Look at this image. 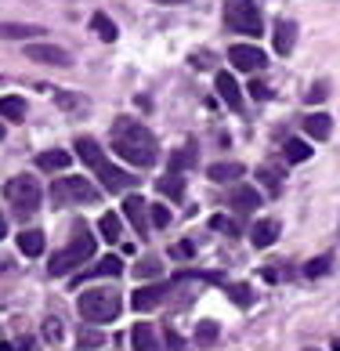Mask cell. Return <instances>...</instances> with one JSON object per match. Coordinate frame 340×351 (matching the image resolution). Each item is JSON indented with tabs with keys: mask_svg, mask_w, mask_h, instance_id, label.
<instances>
[{
	"mask_svg": "<svg viewBox=\"0 0 340 351\" xmlns=\"http://www.w3.org/2000/svg\"><path fill=\"white\" fill-rule=\"evenodd\" d=\"M90 257H95V236H90L84 225H76L69 246H62V250L51 257V276H65V271H73V268H84V261H90Z\"/></svg>",
	"mask_w": 340,
	"mask_h": 351,
	"instance_id": "obj_3",
	"label": "cell"
},
{
	"mask_svg": "<svg viewBox=\"0 0 340 351\" xmlns=\"http://www.w3.org/2000/svg\"><path fill=\"white\" fill-rule=\"evenodd\" d=\"M214 84H217V95H221V101H225L228 109H235V112H239V109H243V95H239V84H235L228 73H217V80H214Z\"/></svg>",
	"mask_w": 340,
	"mask_h": 351,
	"instance_id": "obj_12",
	"label": "cell"
},
{
	"mask_svg": "<svg viewBox=\"0 0 340 351\" xmlns=\"http://www.w3.org/2000/svg\"><path fill=\"white\" fill-rule=\"evenodd\" d=\"M0 138H4V127H0Z\"/></svg>",
	"mask_w": 340,
	"mask_h": 351,
	"instance_id": "obj_46",
	"label": "cell"
},
{
	"mask_svg": "<svg viewBox=\"0 0 340 351\" xmlns=\"http://www.w3.org/2000/svg\"><path fill=\"white\" fill-rule=\"evenodd\" d=\"M120 308L123 304L112 290H87L80 301H76V311H80V319H87V322H112L120 315Z\"/></svg>",
	"mask_w": 340,
	"mask_h": 351,
	"instance_id": "obj_4",
	"label": "cell"
},
{
	"mask_svg": "<svg viewBox=\"0 0 340 351\" xmlns=\"http://www.w3.org/2000/svg\"><path fill=\"white\" fill-rule=\"evenodd\" d=\"M40 36V25H22V22H0V40H33Z\"/></svg>",
	"mask_w": 340,
	"mask_h": 351,
	"instance_id": "obj_18",
	"label": "cell"
},
{
	"mask_svg": "<svg viewBox=\"0 0 340 351\" xmlns=\"http://www.w3.org/2000/svg\"><path fill=\"white\" fill-rule=\"evenodd\" d=\"M123 214L130 217V225H134L141 236H145V221H149V206H145V199H141V196H127V199H123Z\"/></svg>",
	"mask_w": 340,
	"mask_h": 351,
	"instance_id": "obj_16",
	"label": "cell"
},
{
	"mask_svg": "<svg viewBox=\"0 0 340 351\" xmlns=\"http://www.w3.org/2000/svg\"><path fill=\"white\" fill-rule=\"evenodd\" d=\"M170 254L185 261V257H192V243H189V239H181V243H178V246H174V250H170Z\"/></svg>",
	"mask_w": 340,
	"mask_h": 351,
	"instance_id": "obj_39",
	"label": "cell"
},
{
	"mask_svg": "<svg viewBox=\"0 0 340 351\" xmlns=\"http://www.w3.org/2000/svg\"><path fill=\"white\" fill-rule=\"evenodd\" d=\"M112 152L123 156L130 167H152L156 156H160V145H156L152 131H145L138 120L120 116V120L112 123Z\"/></svg>",
	"mask_w": 340,
	"mask_h": 351,
	"instance_id": "obj_1",
	"label": "cell"
},
{
	"mask_svg": "<svg viewBox=\"0 0 340 351\" xmlns=\"http://www.w3.org/2000/svg\"><path fill=\"white\" fill-rule=\"evenodd\" d=\"M76 152H80V160L98 174V181H101L109 192H123V189L134 185V174H127V171H120V167H112V163L106 160V152L98 149L95 138H80V141H76Z\"/></svg>",
	"mask_w": 340,
	"mask_h": 351,
	"instance_id": "obj_2",
	"label": "cell"
},
{
	"mask_svg": "<svg viewBox=\"0 0 340 351\" xmlns=\"http://www.w3.org/2000/svg\"><path fill=\"white\" fill-rule=\"evenodd\" d=\"M90 29H95L106 44H112V40H116V25H112V19L106 15V11H95V19H90Z\"/></svg>",
	"mask_w": 340,
	"mask_h": 351,
	"instance_id": "obj_25",
	"label": "cell"
},
{
	"mask_svg": "<svg viewBox=\"0 0 340 351\" xmlns=\"http://www.w3.org/2000/svg\"><path fill=\"white\" fill-rule=\"evenodd\" d=\"M0 120H11V123L25 120V98H19V95L0 98Z\"/></svg>",
	"mask_w": 340,
	"mask_h": 351,
	"instance_id": "obj_22",
	"label": "cell"
},
{
	"mask_svg": "<svg viewBox=\"0 0 340 351\" xmlns=\"http://www.w3.org/2000/svg\"><path fill=\"white\" fill-rule=\"evenodd\" d=\"M195 341H199V344H214L217 341V322H199V326H195Z\"/></svg>",
	"mask_w": 340,
	"mask_h": 351,
	"instance_id": "obj_34",
	"label": "cell"
},
{
	"mask_svg": "<svg viewBox=\"0 0 340 351\" xmlns=\"http://www.w3.org/2000/svg\"><path fill=\"white\" fill-rule=\"evenodd\" d=\"M257 181L268 189V196H279L282 192V171L279 167H257Z\"/></svg>",
	"mask_w": 340,
	"mask_h": 351,
	"instance_id": "obj_24",
	"label": "cell"
},
{
	"mask_svg": "<svg viewBox=\"0 0 340 351\" xmlns=\"http://www.w3.org/2000/svg\"><path fill=\"white\" fill-rule=\"evenodd\" d=\"M206 174H210V181H239L243 178V163H214Z\"/></svg>",
	"mask_w": 340,
	"mask_h": 351,
	"instance_id": "obj_26",
	"label": "cell"
},
{
	"mask_svg": "<svg viewBox=\"0 0 340 351\" xmlns=\"http://www.w3.org/2000/svg\"><path fill=\"white\" fill-rule=\"evenodd\" d=\"M156 192H160V196H170V199H181L185 196V181H181V174H163L160 181H156Z\"/></svg>",
	"mask_w": 340,
	"mask_h": 351,
	"instance_id": "obj_23",
	"label": "cell"
},
{
	"mask_svg": "<svg viewBox=\"0 0 340 351\" xmlns=\"http://www.w3.org/2000/svg\"><path fill=\"white\" fill-rule=\"evenodd\" d=\"M69 160H73L69 152H62V149H47V152L36 156V167H40V171H47V174H58V171H65V167H69Z\"/></svg>",
	"mask_w": 340,
	"mask_h": 351,
	"instance_id": "obj_17",
	"label": "cell"
},
{
	"mask_svg": "<svg viewBox=\"0 0 340 351\" xmlns=\"http://www.w3.org/2000/svg\"><path fill=\"white\" fill-rule=\"evenodd\" d=\"M120 271H123V261L109 254V257H101V261H98L95 268H87L84 276H76V279H73V286H80L84 279H95V276H120Z\"/></svg>",
	"mask_w": 340,
	"mask_h": 351,
	"instance_id": "obj_15",
	"label": "cell"
},
{
	"mask_svg": "<svg viewBox=\"0 0 340 351\" xmlns=\"http://www.w3.org/2000/svg\"><path fill=\"white\" fill-rule=\"evenodd\" d=\"M51 199H55V206H84L98 203V189L87 178H58L51 185Z\"/></svg>",
	"mask_w": 340,
	"mask_h": 351,
	"instance_id": "obj_5",
	"label": "cell"
},
{
	"mask_svg": "<svg viewBox=\"0 0 340 351\" xmlns=\"http://www.w3.org/2000/svg\"><path fill=\"white\" fill-rule=\"evenodd\" d=\"M167 293H170V286H167V282L138 286L134 297H130V308H134V311H152V308H160V304L167 301Z\"/></svg>",
	"mask_w": 340,
	"mask_h": 351,
	"instance_id": "obj_8",
	"label": "cell"
},
{
	"mask_svg": "<svg viewBox=\"0 0 340 351\" xmlns=\"http://www.w3.org/2000/svg\"><path fill=\"white\" fill-rule=\"evenodd\" d=\"M250 90H254V98H268V87H265V84H257V80L250 84Z\"/></svg>",
	"mask_w": 340,
	"mask_h": 351,
	"instance_id": "obj_41",
	"label": "cell"
},
{
	"mask_svg": "<svg viewBox=\"0 0 340 351\" xmlns=\"http://www.w3.org/2000/svg\"><path fill=\"white\" fill-rule=\"evenodd\" d=\"M98 232H101V236H106L109 243H116V239H120V217H116V214H101Z\"/></svg>",
	"mask_w": 340,
	"mask_h": 351,
	"instance_id": "obj_30",
	"label": "cell"
},
{
	"mask_svg": "<svg viewBox=\"0 0 340 351\" xmlns=\"http://www.w3.org/2000/svg\"><path fill=\"white\" fill-rule=\"evenodd\" d=\"M149 217H152V225H156V228L170 225V210H167V206H149Z\"/></svg>",
	"mask_w": 340,
	"mask_h": 351,
	"instance_id": "obj_35",
	"label": "cell"
},
{
	"mask_svg": "<svg viewBox=\"0 0 340 351\" xmlns=\"http://www.w3.org/2000/svg\"><path fill=\"white\" fill-rule=\"evenodd\" d=\"M130 348H134V351H160L156 326H149V322H138V326L130 330Z\"/></svg>",
	"mask_w": 340,
	"mask_h": 351,
	"instance_id": "obj_13",
	"label": "cell"
},
{
	"mask_svg": "<svg viewBox=\"0 0 340 351\" xmlns=\"http://www.w3.org/2000/svg\"><path fill=\"white\" fill-rule=\"evenodd\" d=\"M225 293H228L239 308H250V304H254V290H250L246 282H225Z\"/></svg>",
	"mask_w": 340,
	"mask_h": 351,
	"instance_id": "obj_27",
	"label": "cell"
},
{
	"mask_svg": "<svg viewBox=\"0 0 340 351\" xmlns=\"http://www.w3.org/2000/svg\"><path fill=\"white\" fill-rule=\"evenodd\" d=\"M167 348H170V351H189V344L181 341V337H178L174 330H167Z\"/></svg>",
	"mask_w": 340,
	"mask_h": 351,
	"instance_id": "obj_38",
	"label": "cell"
},
{
	"mask_svg": "<svg viewBox=\"0 0 340 351\" xmlns=\"http://www.w3.org/2000/svg\"><path fill=\"white\" fill-rule=\"evenodd\" d=\"M225 22H228V29L243 33V36H260V29H265L254 0H225Z\"/></svg>",
	"mask_w": 340,
	"mask_h": 351,
	"instance_id": "obj_6",
	"label": "cell"
},
{
	"mask_svg": "<svg viewBox=\"0 0 340 351\" xmlns=\"http://www.w3.org/2000/svg\"><path fill=\"white\" fill-rule=\"evenodd\" d=\"M11 351H40V348H36V341H33V337H22V341H19L15 348H11Z\"/></svg>",
	"mask_w": 340,
	"mask_h": 351,
	"instance_id": "obj_40",
	"label": "cell"
},
{
	"mask_svg": "<svg viewBox=\"0 0 340 351\" xmlns=\"http://www.w3.org/2000/svg\"><path fill=\"white\" fill-rule=\"evenodd\" d=\"M25 55H29L33 62H44V66H73V55L55 47V44H29Z\"/></svg>",
	"mask_w": 340,
	"mask_h": 351,
	"instance_id": "obj_10",
	"label": "cell"
},
{
	"mask_svg": "<svg viewBox=\"0 0 340 351\" xmlns=\"http://www.w3.org/2000/svg\"><path fill=\"white\" fill-rule=\"evenodd\" d=\"M101 341H106L101 333H80V351H87V348H98Z\"/></svg>",
	"mask_w": 340,
	"mask_h": 351,
	"instance_id": "obj_37",
	"label": "cell"
},
{
	"mask_svg": "<svg viewBox=\"0 0 340 351\" xmlns=\"http://www.w3.org/2000/svg\"><path fill=\"white\" fill-rule=\"evenodd\" d=\"M330 268H333V257H315V261L304 265V276H308V279H319V276H326Z\"/></svg>",
	"mask_w": 340,
	"mask_h": 351,
	"instance_id": "obj_33",
	"label": "cell"
},
{
	"mask_svg": "<svg viewBox=\"0 0 340 351\" xmlns=\"http://www.w3.org/2000/svg\"><path fill=\"white\" fill-rule=\"evenodd\" d=\"M228 58H232V66L235 69H243V73H257V69H265V51H257L250 44H235L228 47Z\"/></svg>",
	"mask_w": 340,
	"mask_h": 351,
	"instance_id": "obj_9",
	"label": "cell"
},
{
	"mask_svg": "<svg viewBox=\"0 0 340 351\" xmlns=\"http://www.w3.org/2000/svg\"><path fill=\"white\" fill-rule=\"evenodd\" d=\"M19 250H22L25 257H40V254H44V232H40V228L22 232V236H19Z\"/></svg>",
	"mask_w": 340,
	"mask_h": 351,
	"instance_id": "obj_21",
	"label": "cell"
},
{
	"mask_svg": "<svg viewBox=\"0 0 340 351\" xmlns=\"http://www.w3.org/2000/svg\"><path fill=\"white\" fill-rule=\"evenodd\" d=\"M228 203H232V210H239V214H250L257 210V203H260V192L250 189V185H235L228 192Z\"/></svg>",
	"mask_w": 340,
	"mask_h": 351,
	"instance_id": "obj_11",
	"label": "cell"
},
{
	"mask_svg": "<svg viewBox=\"0 0 340 351\" xmlns=\"http://www.w3.org/2000/svg\"><path fill=\"white\" fill-rule=\"evenodd\" d=\"M322 95H326V87L319 84V87H311V95H308V98H311V101H322Z\"/></svg>",
	"mask_w": 340,
	"mask_h": 351,
	"instance_id": "obj_42",
	"label": "cell"
},
{
	"mask_svg": "<svg viewBox=\"0 0 340 351\" xmlns=\"http://www.w3.org/2000/svg\"><path fill=\"white\" fill-rule=\"evenodd\" d=\"M293 44H297V22L282 19V22L276 25V51H279V55H290Z\"/></svg>",
	"mask_w": 340,
	"mask_h": 351,
	"instance_id": "obj_19",
	"label": "cell"
},
{
	"mask_svg": "<svg viewBox=\"0 0 340 351\" xmlns=\"http://www.w3.org/2000/svg\"><path fill=\"white\" fill-rule=\"evenodd\" d=\"M8 236V221H4V214H0V239Z\"/></svg>",
	"mask_w": 340,
	"mask_h": 351,
	"instance_id": "obj_43",
	"label": "cell"
},
{
	"mask_svg": "<svg viewBox=\"0 0 340 351\" xmlns=\"http://www.w3.org/2000/svg\"><path fill=\"white\" fill-rule=\"evenodd\" d=\"M308 156H311V145H308V141L286 138V160H290V163H304Z\"/></svg>",
	"mask_w": 340,
	"mask_h": 351,
	"instance_id": "obj_28",
	"label": "cell"
},
{
	"mask_svg": "<svg viewBox=\"0 0 340 351\" xmlns=\"http://www.w3.org/2000/svg\"><path fill=\"white\" fill-rule=\"evenodd\" d=\"M195 163V145H192V141H189V145L185 149H181V152H174V156H170V171H185V167H192Z\"/></svg>",
	"mask_w": 340,
	"mask_h": 351,
	"instance_id": "obj_29",
	"label": "cell"
},
{
	"mask_svg": "<svg viewBox=\"0 0 340 351\" xmlns=\"http://www.w3.org/2000/svg\"><path fill=\"white\" fill-rule=\"evenodd\" d=\"M304 134L315 138V141H326L333 134V120L326 112H311V116H304Z\"/></svg>",
	"mask_w": 340,
	"mask_h": 351,
	"instance_id": "obj_14",
	"label": "cell"
},
{
	"mask_svg": "<svg viewBox=\"0 0 340 351\" xmlns=\"http://www.w3.org/2000/svg\"><path fill=\"white\" fill-rule=\"evenodd\" d=\"M210 228H214V232H225V236H239V221H232V217H225V214H214V217H210Z\"/></svg>",
	"mask_w": 340,
	"mask_h": 351,
	"instance_id": "obj_31",
	"label": "cell"
},
{
	"mask_svg": "<svg viewBox=\"0 0 340 351\" xmlns=\"http://www.w3.org/2000/svg\"><path fill=\"white\" fill-rule=\"evenodd\" d=\"M4 196H8V203L15 206L19 214H33L36 206H40V185H36V178L19 174V178H11L4 185Z\"/></svg>",
	"mask_w": 340,
	"mask_h": 351,
	"instance_id": "obj_7",
	"label": "cell"
},
{
	"mask_svg": "<svg viewBox=\"0 0 340 351\" xmlns=\"http://www.w3.org/2000/svg\"><path fill=\"white\" fill-rule=\"evenodd\" d=\"M156 4H185V0H156Z\"/></svg>",
	"mask_w": 340,
	"mask_h": 351,
	"instance_id": "obj_44",
	"label": "cell"
},
{
	"mask_svg": "<svg viewBox=\"0 0 340 351\" xmlns=\"http://www.w3.org/2000/svg\"><path fill=\"white\" fill-rule=\"evenodd\" d=\"M160 257H145V261H138V268H134V276L138 279H156V276H160Z\"/></svg>",
	"mask_w": 340,
	"mask_h": 351,
	"instance_id": "obj_32",
	"label": "cell"
},
{
	"mask_svg": "<svg viewBox=\"0 0 340 351\" xmlns=\"http://www.w3.org/2000/svg\"><path fill=\"white\" fill-rule=\"evenodd\" d=\"M44 337H47L51 344H58V341H62V322H58V319H47V322H44Z\"/></svg>",
	"mask_w": 340,
	"mask_h": 351,
	"instance_id": "obj_36",
	"label": "cell"
},
{
	"mask_svg": "<svg viewBox=\"0 0 340 351\" xmlns=\"http://www.w3.org/2000/svg\"><path fill=\"white\" fill-rule=\"evenodd\" d=\"M250 239H254V246H271V243L279 239V221H271V217L257 221L254 232H250Z\"/></svg>",
	"mask_w": 340,
	"mask_h": 351,
	"instance_id": "obj_20",
	"label": "cell"
},
{
	"mask_svg": "<svg viewBox=\"0 0 340 351\" xmlns=\"http://www.w3.org/2000/svg\"><path fill=\"white\" fill-rule=\"evenodd\" d=\"M333 351H340V337H337V341H333Z\"/></svg>",
	"mask_w": 340,
	"mask_h": 351,
	"instance_id": "obj_45",
	"label": "cell"
}]
</instances>
